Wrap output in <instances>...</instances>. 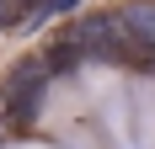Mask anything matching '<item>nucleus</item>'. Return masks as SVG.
Here are the masks:
<instances>
[{
  "label": "nucleus",
  "instance_id": "1",
  "mask_svg": "<svg viewBox=\"0 0 155 149\" xmlns=\"http://www.w3.org/2000/svg\"><path fill=\"white\" fill-rule=\"evenodd\" d=\"M75 48L86 59H102V64H123V21L118 11H96V16H80L75 27H70Z\"/></svg>",
  "mask_w": 155,
  "mask_h": 149
},
{
  "label": "nucleus",
  "instance_id": "2",
  "mask_svg": "<svg viewBox=\"0 0 155 149\" xmlns=\"http://www.w3.org/2000/svg\"><path fill=\"white\" fill-rule=\"evenodd\" d=\"M0 32H5V0H0Z\"/></svg>",
  "mask_w": 155,
  "mask_h": 149
},
{
  "label": "nucleus",
  "instance_id": "3",
  "mask_svg": "<svg viewBox=\"0 0 155 149\" xmlns=\"http://www.w3.org/2000/svg\"><path fill=\"white\" fill-rule=\"evenodd\" d=\"M0 138H5V122H0Z\"/></svg>",
  "mask_w": 155,
  "mask_h": 149
}]
</instances>
